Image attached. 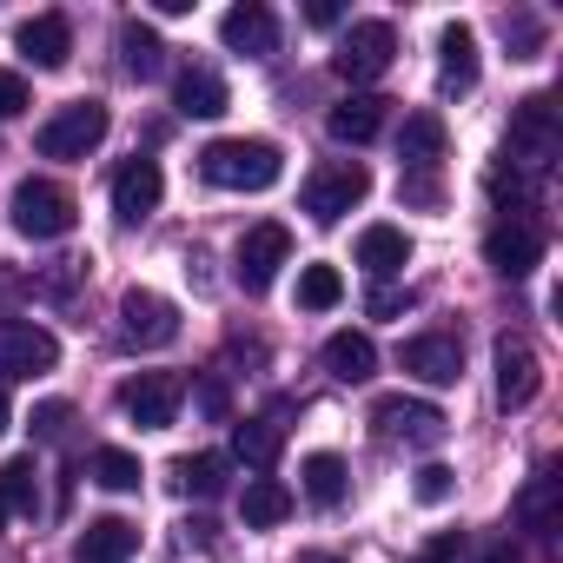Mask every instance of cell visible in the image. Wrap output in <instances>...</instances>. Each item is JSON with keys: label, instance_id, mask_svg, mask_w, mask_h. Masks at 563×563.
I'll return each instance as SVG.
<instances>
[{"label": "cell", "instance_id": "cell-27", "mask_svg": "<svg viewBox=\"0 0 563 563\" xmlns=\"http://www.w3.org/2000/svg\"><path fill=\"white\" fill-rule=\"evenodd\" d=\"M120 67H126L140 87L159 80V74H166V41H159L146 21H126V27H120Z\"/></svg>", "mask_w": 563, "mask_h": 563}, {"label": "cell", "instance_id": "cell-21", "mask_svg": "<svg viewBox=\"0 0 563 563\" xmlns=\"http://www.w3.org/2000/svg\"><path fill=\"white\" fill-rule=\"evenodd\" d=\"M385 107L391 100H378V93H352V100H339L332 107V140H345V146H372L378 133H385Z\"/></svg>", "mask_w": 563, "mask_h": 563}, {"label": "cell", "instance_id": "cell-44", "mask_svg": "<svg viewBox=\"0 0 563 563\" xmlns=\"http://www.w3.org/2000/svg\"><path fill=\"white\" fill-rule=\"evenodd\" d=\"M292 563H345V556H332V550H299Z\"/></svg>", "mask_w": 563, "mask_h": 563}, {"label": "cell", "instance_id": "cell-24", "mask_svg": "<svg viewBox=\"0 0 563 563\" xmlns=\"http://www.w3.org/2000/svg\"><path fill=\"white\" fill-rule=\"evenodd\" d=\"M438 67H444V87H451V93H471V87H477V34H471L464 21H451V27L438 34Z\"/></svg>", "mask_w": 563, "mask_h": 563}, {"label": "cell", "instance_id": "cell-3", "mask_svg": "<svg viewBox=\"0 0 563 563\" xmlns=\"http://www.w3.org/2000/svg\"><path fill=\"white\" fill-rule=\"evenodd\" d=\"M8 219H14L21 239H67L80 206H74V192L60 179H21L14 199H8Z\"/></svg>", "mask_w": 563, "mask_h": 563}, {"label": "cell", "instance_id": "cell-18", "mask_svg": "<svg viewBox=\"0 0 563 563\" xmlns=\"http://www.w3.org/2000/svg\"><path fill=\"white\" fill-rule=\"evenodd\" d=\"M133 550H140V523H126V517H93L74 537V563H126Z\"/></svg>", "mask_w": 563, "mask_h": 563}, {"label": "cell", "instance_id": "cell-33", "mask_svg": "<svg viewBox=\"0 0 563 563\" xmlns=\"http://www.w3.org/2000/svg\"><path fill=\"white\" fill-rule=\"evenodd\" d=\"M339 299H345L339 265H306V272H299V306H306V312H332Z\"/></svg>", "mask_w": 563, "mask_h": 563}, {"label": "cell", "instance_id": "cell-46", "mask_svg": "<svg viewBox=\"0 0 563 563\" xmlns=\"http://www.w3.org/2000/svg\"><path fill=\"white\" fill-rule=\"evenodd\" d=\"M0 530H8V504H0Z\"/></svg>", "mask_w": 563, "mask_h": 563}, {"label": "cell", "instance_id": "cell-26", "mask_svg": "<svg viewBox=\"0 0 563 563\" xmlns=\"http://www.w3.org/2000/svg\"><path fill=\"white\" fill-rule=\"evenodd\" d=\"M239 517H245V530H278V523L292 517V490L278 484V477H252L245 497H239Z\"/></svg>", "mask_w": 563, "mask_h": 563}, {"label": "cell", "instance_id": "cell-29", "mask_svg": "<svg viewBox=\"0 0 563 563\" xmlns=\"http://www.w3.org/2000/svg\"><path fill=\"white\" fill-rule=\"evenodd\" d=\"M278 451H286V431H278V418H245V424H232V457H239V464L272 471Z\"/></svg>", "mask_w": 563, "mask_h": 563}, {"label": "cell", "instance_id": "cell-12", "mask_svg": "<svg viewBox=\"0 0 563 563\" xmlns=\"http://www.w3.org/2000/svg\"><path fill=\"white\" fill-rule=\"evenodd\" d=\"M484 258H490L497 278H530V272L543 265V225H530V219H497V225L484 232Z\"/></svg>", "mask_w": 563, "mask_h": 563}, {"label": "cell", "instance_id": "cell-8", "mask_svg": "<svg viewBox=\"0 0 563 563\" xmlns=\"http://www.w3.org/2000/svg\"><path fill=\"white\" fill-rule=\"evenodd\" d=\"M173 339H179V306H173V299H159V292H146V286L120 292V345L159 352V345H173Z\"/></svg>", "mask_w": 563, "mask_h": 563}, {"label": "cell", "instance_id": "cell-1", "mask_svg": "<svg viewBox=\"0 0 563 563\" xmlns=\"http://www.w3.org/2000/svg\"><path fill=\"white\" fill-rule=\"evenodd\" d=\"M556 153H563L556 100H550V93L517 100V107H510V126H504V159H497V166H510V173L537 179V173H550V166H556Z\"/></svg>", "mask_w": 563, "mask_h": 563}, {"label": "cell", "instance_id": "cell-32", "mask_svg": "<svg viewBox=\"0 0 563 563\" xmlns=\"http://www.w3.org/2000/svg\"><path fill=\"white\" fill-rule=\"evenodd\" d=\"M0 504H8V517H14V510H21V517L41 510V471H34V457H14L8 471H0Z\"/></svg>", "mask_w": 563, "mask_h": 563}, {"label": "cell", "instance_id": "cell-36", "mask_svg": "<svg viewBox=\"0 0 563 563\" xmlns=\"http://www.w3.org/2000/svg\"><path fill=\"white\" fill-rule=\"evenodd\" d=\"M27 107H34L27 80H21L14 67H0V120H14V113H27Z\"/></svg>", "mask_w": 563, "mask_h": 563}, {"label": "cell", "instance_id": "cell-37", "mask_svg": "<svg viewBox=\"0 0 563 563\" xmlns=\"http://www.w3.org/2000/svg\"><path fill=\"white\" fill-rule=\"evenodd\" d=\"M67 424H74V405H60V398L34 405V438H67Z\"/></svg>", "mask_w": 563, "mask_h": 563}, {"label": "cell", "instance_id": "cell-6", "mask_svg": "<svg viewBox=\"0 0 563 563\" xmlns=\"http://www.w3.org/2000/svg\"><path fill=\"white\" fill-rule=\"evenodd\" d=\"M391 60H398V34H391V21H352L345 41H339V54H332V67H339L352 87L385 80Z\"/></svg>", "mask_w": 563, "mask_h": 563}, {"label": "cell", "instance_id": "cell-30", "mask_svg": "<svg viewBox=\"0 0 563 563\" xmlns=\"http://www.w3.org/2000/svg\"><path fill=\"white\" fill-rule=\"evenodd\" d=\"M225 471H232L225 451H192V457L173 464V484H179L186 497H219V490H225Z\"/></svg>", "mask_w": 563, "mask_h": 563}, {"label": "cell", "instance_id": "cell-14", "mask_svg": "<svg viewBox=\"0 0 563 563\" xmlns=\"http://www.w3.org/2000/svg\"><path fill=\"white\" fill-rule=\"evenodd\" d=\"M490 365H497V405H504V411H523V405H537V391H543V372H537V352H530L523 339H497Z\"/></svg>", "mask_w": 563, "mask_h": 563}, {"label": "cell", "instance_id": "cell-10", "mask_svg": "<svg viewBox=\"0 0 563 563\" xmlns=\"http://www.w3.org/2000/svg\"><path fill=\"white\" fill-rule=\"evenodd\" d=\"M179 405H186V385H179L173 372H140V378L120 385V411H126L140 431H166V424L179 418Z\"/></svg>", "mask_w": 563, "mask_h": 563}, {"label": "cell", "instance_id": "cell-43", "mask_svg": "<svg viewBox=\"0 0 563 563\" xmlns=\"http://www.w3.org/2000/svg\"><path fill=\"white\" fill-rule=\"evenodd\" d=\"M477 563H517V550H510V537H497V543H490V550H484Z\"/></svg>", "mask_w": 563, "mask_h": 563}, {"label": "cell", "instance_id": "cell-2", "mask_svg": "<svg viewBox=\"0 0 563 563\" xmlns=\"http://www.w3.org/2000/svg\"><path fill=\"white\" fill-rule=\"evenodd\" d=\"M278 173H286V153L272 140H212L199 153V179L219 192H265L278 186Z\"/></svg>", "mask_w": 563, "mask_h": 563}, {"label": "cell", "instance_id": "cell-15", "mask_svg": "<svg viewBox=\"0 0 563 563\" xmlns=\"http://www.w3.org/2000/svg\"><path fill=\"white\" fill-rule=\"evenodd\" d=\"M14 47H21V60H34L41 74H54V67L74 60V21L67 14H27L14 27Z\"/></svg>", "mask_w": 563, "mask_h": 563}, {"label": "cell", "instance_id": "cell-11", "mask_svg": "<svg viewBox=\"0 0 563 563\" xmlns=\"http://www.w3.org/2000/svg\"><path fill=\"white\" fill-rule=\"evenodd\" d=\"M54 365H60V339L47 325H21V319L0 325V385L8 378H41Z\"/></svg>", "mask_w": 563, "mask_h": 563}, {"label": "cell", "instance_id": "cell-16", "mask_svg": "<svg viewBox=\"0 0 563 563\" xmlns=\"http://www.w3.org/2000/svg\"><path fill=\"white\" fill-rule=\"evenodd\" d=\"M219 41L232 54H245V60H265V54H278V14L258 8V0H239V8L219 21Z\"/></svg>", "mask_w": 563, "mask_h": 563}, {"label": "cell", "instance_id": "cell-34", "mask_svg": "<svg viewBox=\"0 0 563 563\" xmlns=\"http://www.w3.org/2000/svg\"><path fill=\"white\" fill-rule=\"evenodd\" d=\"M504 41H510V60H537L543 54V21L537 14H504Z\"/></svg>", "mask_w": 563, "mask_h": 563}, {"label": "cell", "instance_id": "cell-40", "mask_svg": "<svg viewBox=\"0 0 563 563\" xmlns=\"http://www.w3.org/2000/svg\"><path fill=\"white\" fill-rule=\"evenodd\" d=\"M199 411H206L212 424L232 418V391H225V378H199Z\"/></svg>", "mask_w": 563, "mask_h": 563}, {"label": "cell", "instance_id": "cell-19", "mask_svg": "<svg viewBox=\"0 0 563 563\" xmlns=\"http://www.w3.org/2000/svg\"><path fill=\"white\" fill-rule=\"evenodd\" d=\"M299 490H306L312 510H339V504L352 497V471H345V457H339V451H312V457L299 464Z\"/></svg>", "mask_w": 563, "mask_h": 563}, {"label": "cell", "instance_id": "cell-45", "mask_svg": "<svg viewBox=\"0 0 563 563\" xmlns=\"http://www.w3.org/2000/svg\"><path fill=\"white\" fill-rule=\"evenodd\" d=\"M8 424H14V411H8V385H0V438H8Z\"/></svg>", "mask_w": 563, "mask_h": 563}, {"label": "cell", "instance_id": "cell-42", "mask_svg": "<svg viewBox=\"0 0 563 563\" xmlns=\"http://www.w3.org/2000/svg\"><path fill=\"white\" fill-rule=\"evenodd\" d=\"M451 550H457V537H438L424 556H411V563H451Z\"/></svg>", "mask_w": 563, "mask_h": 563}, {"label": "cell", "instance_id": "cell-9", "mask_svg": "<svg viewBox=\"0 0 563 563\" xmlns=\"http://www.w3.org/2000/svg\"><path fill=\"white\" fill-rule=\"evenodd\" d=\"M372 424H378L385 444H411V451H431L451 431V418L438 405H424V398H378L372 405Z\"/></svg>", "mask_w": 563, "mask_h": 563}, {"label": "cell", "instance_id": "cell-23", "mask_svg": "<svg viewBox=\"0 0 563 563\" xmlns=\"http://www.w3.org/2000/svg\"><path fill=\"white\" fill-rule=\"evenodd\" d=\"M358 265H365L372 278H398V272L411 265V232H405V225H365V232H358Z\"/></svg>", "mask_w": 563, "mask_h": 563}, {"label": "cell", "instance_id": "cell-22", "mask_svg": "<svg viewBox=\"0 0 563 563\" xmlns=\"http://www.w3.org/2000/svg\"><path fill=\"white\" fill-rule=\"evenodd\" d=\"M444 146H451V133H444L438 113H411L405 133H398V159H405V173H438Z\"/></svg>", "mask_w": 563, "mask_h": 563}, {"label": "cell", "instance_id": "cell-41", "mask_svg": "<svg viewBox=\"0 0 563 563\" xmlns=\"http://www.w3.org/2000/svg\"><path fill=\"white\" fill-rule=\"evenodd\" d=\"M306 21H312V27H339V21H345V8H339V0H312Z\"/></svg>", "mask_w": 563, "mask_h": 563}, {"label": "cell", "instance_id": "cell-20", "mask_svg": "<svg viewBox=\"0 0 563 563\" xmlns=\"http://www.w3.org/2000/svg\"><path fill=\"white\" fill-rule=\"evenodd\" d=\"M173 107H179L186 120H219V113H225V80L192 60V67L173 74Z\"/></svg>", "mask_w": 563, "mask_h": 563}, {"label": "cell", "instance_id": "cell-28", "mask_svg": "<svg viewBox=\"0 0 563 563\" xmlns=\"http://www.w3.org/2000/svg\"><path fill=\"white\" fill-rule=\"evenodd\" d=\"M517 517H523V530H537L543 543H556V530H563V510H556V471H537V477L523 484Z\"/></svg>", "mask_w": 563, "mask_h": 563}, {"label": "cell", "instance_id": "cell-39", "mask_svg": "<svg viewBox=\"0 0 563 563\" xmlns=\"http://www.w3.org/2000/svg\"><path fill=\"white\" fill-rule=\"evenodd\" d=\"M398 192H405L411 206H424V212H431V206H444V186H438V173H405V186H398Z\"/></svg>", "mask_w": 563, "mask_h": 563}, {"label": "cell", "instance_id": "cell-4", "mask_svg": "<svg viewBox=\"0 0 563 563\" xmlns=\"http://www.w3.org/2000/svg\"><path fill=\"white\" fill-rule=\"evenodd\" d=\"M107 133H113L107 100H74V107H60V113L34 133V146H41V159H87Z\"/></svg>", "mask_w": 563, "mask_h": 563}, {"label": "cell", "instance_id": "cell-17", "mask_svg": "<svg viewBox=\"0 0 563 563\" xmlns=\"http://www.w3.org/2000/svg\"><path fill=\"white\" fill-rule=\"evenodd\" d=\"M405 372H411L418 385H457V378H464V345H457L451 332H418V339L405 345Z\"/></svg>", "mask_w": 563, "mask_h": 563}, {"label": "cell", "instance_id": "cell-7", "mask_svg": "<svg viewBox=\"0 0 563 563\" xmlns=\"http://www.w3.org/2000/svg\"><path fill=\"white\" fill-rule=\"evenodd\" d=\"M292 258V232L278 225V219H258L245 239H239V252H232V278H239V292H272V278H278V265Z\"/></svg>", "mask_w": 563, "mask_h": 563}, {"label": "cell", "instance_id": "cell-35", "mask_svg": "<svg viewBox=\"0 0 563 563\" xmlns=\"http://www.w3.org/2000/svg\"><path fill=\"white\" fill-rule=\"evenodd\" d=\"M411 306H418V299L398 292V286H372V292H365V312H372V319H405Z\"/></svg>", "mask_w": 563, "mask_h": 563}, {"label": "cell", "instance_id": "cell-5", "mask_svg": "<svg viewBox=\"0 0 563 563\" xmlns=\"http://www.w3.org/2000/svg\"><path fill=\"white\" fill-rule=\"evenodd\" d=\"M365 192H372V173H365L358 159H332V166H319V173L306 179L299 206H306V219H312V225H339Z\"/></svg>", "mask_w": 563, "mask_h": 563}, {"label": "cell", "instance_id": "cell-13", "mask_svg": "<svg viewBox=\"0 0 563 563\" xmlns=\"http://www.w3.org/2000/svg\"><path fill=\"white\" fill-rule=\"evenodd\" d=\"M159 199H166L159 159H126V166L113 173V219H120V225H146V219L159 212Z\"/></svg>", "mask_w": 563, "mask_h": 563}, {"label": "cell", "instance_id": "cell-31", "mask_svg": "<svg viewBox=\"0 0 563 563\" xmlns=\"http://www.w3.org/2000/svg\"><path fill=\"white\" fill-rule=\"evenodd\" d=\"M87 471H93V484H100V490H120V497H126V490H140V477H146V471H140V457H133V451H120V444H100Z\"/></svg>", "mask_w": 563, "mask_h": 563}, {"label": "cell", "instance_id": "cell-25", "mask_svg": "<svg viewBox=\"0 0 563 563\" xmlns=\"http://www.w3.org/2000/svg\"><path fill=\"white\" fill-rule=\"evenodd\" d=\"M325 372H332L339 385H365V378L378 372V345H372L365 332H332V339H325Z\"/></svg>", "mask_w": 563, "mask_h": 563}, {"label": "cell", "instance_id": "cell-38", "mask_svg": "<svg viewBox=\"0 0 563 563\" xmlns=\"http://www.w3.org/2000/svg\"><path fill=\"white\" fill-rule=\"evenodd\" d=\"M411 490H418V504H444V497H451V490H457V477H451V471H444V464H424V471H418V484H411Z\"/></svg>", "mask_w": 563, "mask_h": 563}]
</instances>
